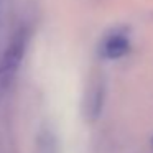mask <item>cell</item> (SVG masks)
<instances>
[{
    "instance_id": "cell-1",
    "label": "cell",
    "mask_w": 153,
    "mask_h": 153,
    "mask_svg": "<svg viewBox=\"0 0 153 153\" xmlns=\"http://www.w3.org/2000/svg\"><path fill=\"white\" fill-rule=\"evenodd\" d=\"M31 33L27 27H18L10 36L4 53L0 56V99L8 92L17 79L18 69L25 59Z\"/></svg>"
},
{
    "instance_id": "cell-2",
    "label": "cell",
    "mask_w": 153,
    "mask_h": 153,
    "mask_svg": "<svg viewBox=\"0 0 153 153\" xmlns=\"http://www.w3.org/2000/svg\"><path fill=\"white\" fill-rule=\"evenodd\" d=\"M130 48H132V43H130V35L127 28L117 27L102 36L99 43V54L102 59L115 61L127 56L130 53Z\"/></svg>"
},
{
    "instance_id": "cell-3",
    "label": "cell",
    "mask_w": 153,
    "mask_h": 153,
    "mask_svg": "<svg viewBox=\"0 0 153 153\" xmlns=\"http://www.w3.org/2000/svg\"><path fill=\"white\" fill-rule=\"evenodd\" d=\"M105 99V86L100 79L91 81L82 99V115L87 122H96L100 117Z\"/></svg>"
},
{
    "instance_id": "cell-4",
    "label": "cell",
    "mask_w": 153,
    "mask_h": 153,
    "mask_svg": "<svg viewBox=\"0 0 153 153\" xmlns=\"http://www.w3.org/2000/svg\"><path fill=\"white\" fill-rule=\"evenodd\" d=\"M35 153H59L58 138L50 128H41L35 142Z\"/></svg>"
},
{
    "instance_id": "cell-5",
    "label": "cell",
    "mask_w": 153,
    "mask_h": 153,
    "mask_svg": "<svg viewBox=\"0 0 153 153\" xmlns=\"http://www.w3.org/2000/svg\"><path fill=\"white\" fill-rule=\"evenodd\" d=\"M0 17H2V0H0Z\"/></svg>"
},
{
    "instance_id": "cell-6",
    "label": "cell",
    "mask_w": 153,
    "mask_h": 153,
    "mask_svg": "<svg viewBox=\"0 0 153 153\" xmlns=\"http://www.w3.org/2000/svg\"><path fill=\"white\" fill-rule=\"evenodd\" d=\"M150 143H152V150H153V137H152V142H150Z\"/></svg>"
}]
</instances>
